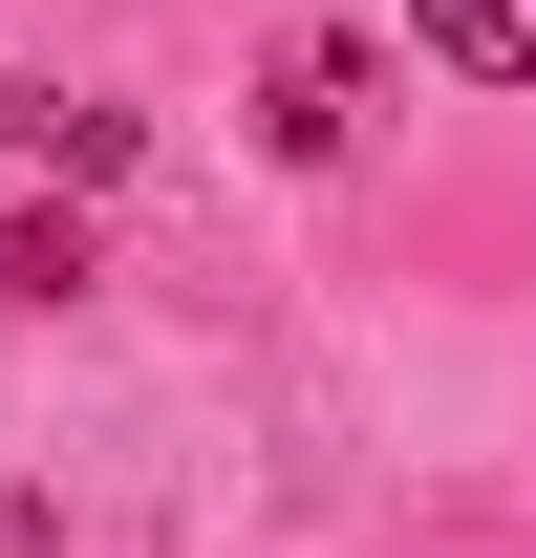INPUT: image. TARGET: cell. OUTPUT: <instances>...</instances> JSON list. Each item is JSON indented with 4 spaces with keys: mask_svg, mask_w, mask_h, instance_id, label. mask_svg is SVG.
<instances>
[{
    "mask_svg": "<svg viewBox=\"0 0 536 558\" xmlns=\"http://www.w3.org/2000/svg\"><path fill=\"white\" fill-rule=\"evenodd\" d=\"M0 130H22V150H44V172H65V194H108V172H130V108H108V86H0Z\"/></svg>",
    "mask_w": 536,
    "mask_h": 558,
    "instance_id": "cell-1",
    "label": "cell"
},
{
    "mask_svg": "<svg viewBox=\"0 0 536 558\" xmlns=\"http://www.w3.org/2000/svg\"><path fill=\"white\" fill-rule=\"evenodd\" d=\"M86 279H108V236H86V194L0 215V301H86Z\"/></svg>",
    "mask_w": 536,
    "mask_h": 558,
    "instance_id": "cell-2",
    "label": "cell"
},
{
    "mask_svg": "<svg viewBox=\"0 0 536 558\" xmlns=\"http://www.w3.org/2000/svg\"><path fill=\"white\" fill-rule=\"evenodd\" d=\"M343 108H365V44H343V22H322V44L279 65V108H258V130L301 150V172H322V150H343Z\"/></svg>",
    "mask_w": 536,
    "mask_h": 558,
    "instance_id": "cell-3",
    "label": "cell"
},
{
    "mask_svg": "<svg viewBox=\"0 0 536 558\" xmlns=\"http://www.w3.org/2000/svg\"><path fill=\"white\" fill-rule=\"evenodd\" d=\"M407 44H429L451 86H515V65H536V22H515V0H407Z\"/></svg>",
    "mask_w": 536,
    "mask_h": 558,
    "instance_id": "cell-4",
    "label": "cell"
},
{
    "mask_svg": "<svg viewBox=\"0 0 536 558\" xmlns=\"http://www.w3.org/2000/svg\"><path fill=\"white\" fill-rule=\"evenodd\" d=\"M0 558H65V494H0Z\"/></svg>",
    "mask_w": 536,
    "mask_h": 558,
    "instance_id": "cell-5",
    "label": "cell"
}]
</instances>
